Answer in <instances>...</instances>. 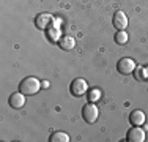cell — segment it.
Segmentation results:
<instances>
[{"mask_svg": "<svg viewBox=\"0 0 148 142\" xmlns=\"http://www.w3.org/2000/svg\"><path fill=\"white\" fill-rule=\"evenodd\" d=\"M40 88H41V82L33 76L24 77L19 84V92H22L24 95H35L40 92Z\"/></svg>", "mask_w": 148, "mask_h": 142, "instance_id": "1", "label": "cell"}, {"mask_svg": "<svg viewBox=\"0 0 148 142\" xmlns=\"http://www.w3.org/2000/svg\"><path fill=\"white\" fill-rule=\"evenodd\" d=\"M98 115H99V111L95 106V103H88V104L84 106L82 109V117L87 123H95L98 120Z\"/></svg>", "mask_w": 148, "mask_h": 142, "instance_id": "2", "label": "cell"}, {"mask_svg": "<svg viewBox=\"0 0 148 142\" xmlns=\"http://www.w3.org/2000/svg\"><path fill=\"white\" fill-rule=\"evenodd\" d=\"M69 90H71V93L74 97H82V95H85L87 92H88V84H87V81L77 77V79H74L71 82Z\"/></svg>", "mask_w": 148, "mask_h": 142, "instance_id": "3", "label": "cell"}, {"mask_svg": "<svg viewBox=\"0 0 148 142\" xmlns=\"http://www.w3.org/2000/svg\"><path fill=\"white\" fill-rule=\"evenodd\" d=\"M136 66H137L136 62L132 59H129V57H125V59H121L117 63V70L120 74H131L136 71Z\"/></svg>", "mask_w": 148, "mask_h": 142, "instance_id": "4", "label": "cell"}, {"mask_svg": "<svg viewBox=\"0 0 148 142\" xmlns=\"http://www.w3.org/2000/svg\"><path fill=\"white\" fill-rule=\"evenodd\" d=\"M54 16H51L49 13H40L36 17H35V26L41 30H47L49 27L54 24Z\"/></svg>", "mask_w": 148, "mask_h": 142, "instance_id": "5", "label": "cell"}, {"mask_svg": "<svg viewBox=\"0 0 148 142\" xmlns=\"http://www.w3.org/2000/svg\"><path fill=\"white\" fill-rule=\"evenodd\" d=\"M126 141L128 142H143L145 141V131L140 126H132L126 133Z\"/></svg>", "mask_w": 148, "mask_h": 142, "instance_id": "6", "label": "cell"}, {"mask_svg": "<svg viewBox=\"0 0 148 142\" xmlns=\"http://www.w3.org/2000/svg\"><path fill=\"white\" fill-rule=\"evenodd\" d=\"M112 24L117 30H125L128 27V16L123 11H115L114 17H112Z\"/></svg>", "mask_w": 148, "mask_h": 142, "instance_id": "7", "label": "cell"}, {"mask_svg": "<svg viewBox=\"0 0 148 142\" xmlns=\"http://www.w3.org/2000/svg\"><path fill=\"white\" fill-rule=\"evenodd\" d=\"M8 103H10V106H11L13 109H21V108H24V104H25V95H24L22 92L11 93L10 98H8Z\"/></svg>", "mask_w": 148, "mask_h": 142, "instance_id": "8", "label": "cell"}, {"mask_svg": "<svg viewBox=\"0 0 148 142\" xmlns=\"http://www.w3.org/2000/svg\"><path fill=\"white\" fill-rule=\"evenodd\" d=\"M145 120H147V117L142 111H132L129 114V123L132 126H142L145 123Z\"/></svg>", "mask_w": 148, "mask_h": 142, "instance_id": "9", "label": "cell"}, {"mask_svg": "<svg viewBox=\"0 0 148 142\" xmlns=\"http://www.w3.org/2000/svg\"><path fill=\"white\" fill-rule=\"evenodd\" d=\"M58 46L63 51H73L74 46H76V40L73 37H69V35H65V37H62L58 40Z\"/></svg>", "mask_w": 148, "mask_h": 142, "instance_id": "10", "label": "cell"}, {"mask_svg": "<svg viewBox=\"0 0 148 142\" xmlns=\"http://www.w3.org/2000/svg\"><path fill=\"white\" fill-rule=\"evenodd\" d=\"M47 38L51 40L52 43H58V40L62 38V33H60V27H57V26H51L47 28Z\"/></svg>", "mask_w": 148, "mask_h": 142, "instance_id": "11", "label": "cell"}, {"mask_svg": "<svg viewBox=\"0 0 148 142\" xmlns=\"http://www.w3.org/2000/svg\"><path fill=\"white\" fill-rule=\"evenodd\" d=\"M136 79L148 81V66H136Z\"/></svg>", "mask_w": 148, "mask_h": 142, "instance_id": "12", "label": "cell"}, {"mask_svg": "<svg viewBox=\"0 0 148 142\" xmlns=\"http://www.w3.org/2000/svg\"><path fill=\"white\" fill-rule=\"evenodd\" d=\"M114 40H115V43H117V44H120V46H123V44H126V43H128V40H129V37H128V33H126L125 30H118L117 33H115Z\"/></svg>", "mask_w": 148, "mask_h": 142, "instance_id": "13", "label": "cell"}, {"mask_svg": "<svg viewBox=\"0 0 148 142\" xmlns=\"http://www.w3.org/2000/svg\"><path fill=\"white\" fill-rule=\"evenodd\" d=\"M99 98H101L99 88H88V92H87V99H88L90 103H96Z\"/></svg>", "mask_w": 148, "mask_h": 142, "instance_id": "14", "label": "cell"}, {"mask_svg": "<svg viewBox=\"0 0 148 142\" xmlns=\"http://www.w3.org/2000/svg\"><path fill=\"white\" fill-rule=\"evenodd\" d=\"M51 142H69V136L66 133H62V131H57L51 136Z\"/></svg>", "mask_w": 148, "mask_h": 142, "instance_id": "15", "label": "cell"}, {"mask_svg": "<svg viewBox=\"0 0 148 142\" xmlns=\"http://www.w3.org/2000/svg\"><path fill=\"white\" fill-rule=\"evenodd\" d=\"M41 87H49V82H46V81H44V82H41Z\"/></svg>", "mask_w": 148, "mask_h": 142, "instance_id": "16", "label": "cell"}]
</instances>
